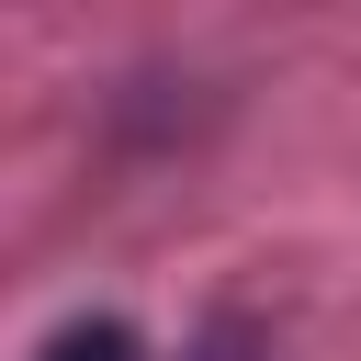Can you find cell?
<instances>
[{
  "label": "cell",
  "mask_w": 361,
  "mask_h": 361,
  "mask_svg": "<svg viewBox=\"0 0 361 361\" xmlns=\"http://www.w3.org/2000/svg\"><path fill=\"white\" fill-rule=\"evenodd\" d=\"M34 361H147V350H135V327H124V316H68Z\"/></svg>",
  "instance_id": "6da1fadb"
}]
</instances>
